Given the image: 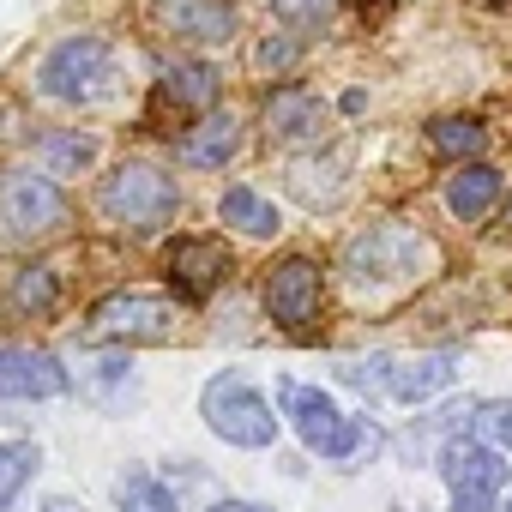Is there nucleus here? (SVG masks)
<instances>
[{
    "mask_svg": "<svg viewBox=\"0 0 512 512\" xmlns=\"http://www.w3.org/2000/svg\"><path fill=\"white\" fill-rule=\"evenodd\" d=\"M115 49L109 37L97 31H79V37H61L43 61H37V97L49 103H67V109H91L103 97H115Z\"/></svg>",
    "mask_w": 512,
    "mask_h": 512,
    "instance_id": "nucleus-1",
    "label": "nucleus"
},
{
    "mask_svg": "<svg viewBox=\"0 0 512 512\" xmlns=\"http://www.w3.org/2000/svg\"><path fill=\"white\" fill-rule=\"evenodd\" d=\"M97 211H103L115 229L157 235L163 223H175V211H181V187H175V175H163L157 163L127 157V163H115V169L103 175V187H97Z\"/></svg>",
    "mask_w": 512,
    "mask_h": 512,
    "instance_id": "nucleus-2",
    "label": "nucleus"
},
{
    "mask_svg": "<svg viewBox=\"0 0 512 512\" xmlns=\"http://www.w3.org/2000/svg\"><path fill=\"white\" fill-rule=\"evenodd\" d=\"M199 416L217 440L229 446H247V452H266L278 440V416L266 404V392L253 386L247 374H211L205 392H199Z\"/></svg>",
    "mask_w": 512,
    "mask_h": 512,
    "instance_id": "nucleus-3",
    "label": "nucleus"
},
{
    "mask_svg": "<svg viewBox=\"0 0 512 512\" xmlns=\"http://www.w3.org/2000/svg\"><path fill=\"white\" fill-rule=\"evenodd\" d=\"M73 223L67 193L37 169H0V241H49Z\"/></svg>",
    "mask_w": 512,
    "mask_h": 512,
    "instance_id": "nucleus-4",
    "label": "nucleus"
},
{
    "mask_svg": "<svg viewBox=\"0 0 512 512\" xmlns=\"http://www.w3.org/2000/svg\"><path fill=\"white\" fill-rule=\"evenodd\" d=\"M434 266V241L404 229V223H374L344 241V272L362 284H392V278H422Z\"/></svg>",
    "mask_w": 512,
    "mask_h": 512,
    "instance_id": "nucleus-5",
    "label": "nucleus"
},
{
    "mask_svg": "<svg viewBox=\"0 0 512 512\" xmlns=\"http://www.w3.org/2000/svg\"><path fill=\"white\" fill-rule=\"evenodd\" d=\"M278 404H284L290 428L302 434V446H308V452H320V458H356V452H362V440H368V422H362V416H344L320 386L284 380V386H278Z\"/></svg>",
    "mask_w": 512,
    "mask_h": 512,
    "instance_id": "nucleus-6",
    "label": "nucleus"
},
{
    "mask_svg": "<svg viewBox=\"0 0 512 512\" xmlns=\"http://www.w3.org/2000/svg\"><path fill=\"white\" fill-rule=\"evenodd\" d=\"M440 476H446V494H452V512H500V494H506V458L500 446L488 440H464L452 434L440 446Z\"/></svg>",
    "mask_w": 512,
    "mask_h": 512,
    "instance_id": "nucleus-7",
    "label": "nucleus"
},
{
    "mask_svg": "<svg viewBox=\"0 0 512 512\" xmlns=\"http://www.w3.org/2000/svg\"><path fill=\"white\" fill-rule=\"evenodd\" d=\"M175 302L169 296H139V290H127V296H109L97 314H91V344H103V338H127V344H163V338H175Z\"/></svg>",
    "mask_w": 512,
    "mask_h": 512,
    "instance_id": "nucleus-8",
    "label": "nucleus"
},
{
    "mask_svg": "<svg viewBox=\"0 0 512 512\" xmlns=\"http://www.w3.org/2000/svg\"><path fill=\"white\" fill-rule=\"evenodd\" d=\"M320 296H326V284H320V266L308 253H290V260H278L266 272V314L284 332H308L320 320Z\"/></svg>",
    "mask_w": 512,
    "mask_h": 512,
    "instance_id": "nucleus-9",
    "label": "nucleus"
},
{
    "mask_svg": "<svg viewBox=\"0 0 512 512\" xmlns=\"http://www.w3.org/2000/svg\"><path fill=\"white\" fill-rule=\"evenodd\" d=\"M151 19H157V31H169L181 43H205V49H223L241 31L235 0H151Z\"/></svg>",
    "mask_w": 512,
    "mask_h": 512,
    "instance_id": "nucleus-10",
    "label": "nucleus"
},
{
    "mask_svg": "<svg viewBox=\"0 0 512 512\" xmlns=\"http://www.w3.org/2000/svg\"><path fill=\"white\" fill-rule=\"evenodd\" d=\"M73 380L49 350L0 344V404H31V398H61Z\"/></svg>",
    "mask_w": 512,
    "mask_h": 512,
    "instance_id": "nucleus-11",
    "label": "nucleus"
},
{
    "mask_svg": "<svg viewBox=\"0 0 512 512\" xmlns=\"http://www.w3.org/2000/svg\"><path fill=\"white\" fill-rule=\"evenodd\" d=\"M229 272H235V260H229V247H223L217 235H181V241L169 247V284H175L187 302H205Z\"/></svg>",
    "mask_w": 512,
    "mask_h": 512,
    "instance_id": "nucleus-12",
    "label": "nucleus"
},
{
    "mask_svg": "<svg viewBox=\"0 0 512 512\" xmlns=\"http://www.w3.org/2000/svg\"><path fill=\"white\" fill-rule=\"evenodd\" d=\"M326 133V103L308 85H278L266 97V139L272 145H320Z\"/></svg>",
    "mask_w": 512,
    "mask_h": 512,
    "instance_id": "nucleus-13",
    "label": "nucleus"
},
{
    "mask_svg": "<svg viewBox=\"0 0 512 512\" xmlns=\"http://www.w3.org/2000/svg\"><path fill=\"white\" fill-rule=\"evenodd\" d=\"M217 73L205 67V61H169L163 67V79H157V115H205L211 103H217Z\"/></svg>",
    "mask_w": 512,
    "mask_h": 512,
    "instance_id": "nucleus-14",
    "label": "nucleus"
},
{
    "mask_svg": "<svg viewBox=\"0 0 512 512\" xmlns=\"http://www.w3.org/2000/svg\"><path fill=\"white\" fill-rule=\"evenodd\" d=\"M241 151V121L223 109V115H205L199 127H187L181 139H175V157L187 163V169H223L229 157Z\"/></svg>",
    "mask_w": 512,
    "mask_h": 512,
    "instance_id": "nucleus-15",
    "label": "nucleus"
},
{
    "mask_svg": "<svg viewBox=\"0 0 512 512\" xmlns=\"http://www.w3.org/2000/svg\"><path fill=\"white\" fill-rule=\"evenodd\" d=\"M500 169H488V163H464L458 175H446V211L452 217H464V223H476V217H488L494 205H500Z\"/></svg>",
    "mask_w": 512,
    "mask_h": 512,
    "instance_id": "nucleus-16",
    "label": "nucleus"
},
{
    "mask_svg": "<svg viewBox=\"0 0 512 512\" xmlns=\"http://www.w3.org/2000/svg\"><path fill=\"white\" fill-rule=\"evenodd\" d=\"M452 356H416V362H386V392L392 398H404V404H422V398H434V392H446L452 386Z\"/></svg>",
    "mask_w": 512,
    "mask_h": 512,
    "instance_id": "nucleus-17",
    "label": "nucleus"
},
{
    "mask_svg": "<svg viewBox=\"0 0 512 512\" xmlns=\"http://www.w3.org/2000/svg\"><path fill=\"white\" fill-rule=\"evenodd\" d=\"M55 302H61V278H55V266H19L13 272V284H7V308L19 314V320H49L55 314Z\"/></svg>",
    "mask_w": 512,
    "mask_h": 512,
    "instance_id": "nucleus-18",
    "label": "nucleus"
},
{
    "mask_svg": "<svg viewBox=\"0 0 512 512\" xmlns=\"http://www.w3.org/2000/svg\"><path fill=\"white\" fill-rule=\"evenodd\" d=\"M217 217H223V223H235L241 235H260V241L284 229V217H278V205H272L266 193H253V187H229V193L217 199Z\"/></svg>",
    "mask_w": 512,
    "mask_h": 512,
    "instance_id": "nucleus-19",
    "label": "nucleus"
},
{
    "mask_svg": "<svg viewBox=\"0 0 512 512\" xmlns=\"http://www.w3.org/2000/svg\"><path fill=\"white\" fill-rule=\"evenodd\" d=\"M115 506H121V512H181L175 488L157 482V476L139 470V464H127V470L115 476Z\"/></svg>",
    "mask_w": 512,
    "mask_h": 512,
    "instance_id": "nucleus-20",
    "label": "nucleus"
},
{
    "mask_svg": "<svg viewBox=\"0 0 512 512\" xmlns=\"http://www.w3.org/2000/svg\"><path fill=\"white\" fill-rule=\"evenodd\" d=\"M97 157V133H79V127H61V133H43V163L49 175H73Z\"/></svg>",
    "mask_w": 512,
    "mask_h": 512,
    "instance_id": "nucleus-21",
    "label": "nucleus"
},
{
    "mask_svg": "<svg viewBox=\"0 0 512 512\" xmlns=\"http://www.w3.org/2000/svg\"><path fill=\"white\" fill-rule=\"evenodd\" d=\"M37 464H43V452L31 440H0V506H13L25 494V482L37 476Z\"/></svg>",
    "mask_w": 512,
    "mask_h": 512,
    "instance_id": "nucleus-22",
    "label": "nucleus"
},
{
    "mask_svg": "<svg viewBox=\"0 0 512 512\" xmlns=\"http://www.w3.org/2000/svg\"><path fill=\"white\" fill-rule=\"evenodd\" d=\"M428 145H434L440 157H476V151L488 145V133H482L476 121H434V127H428Z\"/></svg>",
    "mask_w": 512,
    "mask_h": 512,
    "instance_id": "nucleus-23",
    "label": "nucleus"
},
{
    "mask_svg": "<svg viewBox=\"0 0 512 512\" xmlns=\"http://www.w3.org/2000/svg\"><path fill=\"white\" fill-rule=\"evenodd\" d=\"M470 434L500 446V452H512V398H482L476 416H470Z\"/></svg>",
    "mask_w": 512,
    "mask_h": 512,
    "instance_id": "nucleus-24",
    "label": "nucleus"
},
{
    "mask_svg": "<svg viewBox=\"0 0 512 512\" xmlns=\"http://www.w3.org/2000/svg\"><path fill=\"white\" fill-rule=\"evenodd\" d=\"M272 13H278L284 25H302V31H314V25H326V19L338 13V0H272Z\"/></svg>",
    "mask_w": 512,
    "mask_h": 512,
    "instance_id": "nucleus-25",
    "label": "nucleus"
},
{
    "mask_svg": "<svg viewBox=\"0 0 512 512\" xmlns=\"http://www.w3.org/2000/svg\"><path fill=\"white\" fill-rule=\"evenodd\" d=\"M296 43L290 37H260V43H253V67H260V73H290L296 67Z\"/></svg>",
    "mask_w": 512,
    "mask_h": 512,
    "instance_id": "nucleus-26",
    "label": "nucleus"
},
{
    "mask_svg": "<svg viewBox=\"0 0 512 512\" xmlns=\"http://www.w3.org/2000/svg\"><path fill=\"white\" fill-rule=\"evenodd\" d=\"M211 512H272V506H260V500H217Z\"/></svg>",
    "mask_w": 512,
    "mask_h": 512,
    "instance_id": "nucleus-27",
    "label": "nucleus"
},
{
    "mask_svg": "<svg viewBox=\"0 0 512 512\" xmlns=\"http://www.w3.org/2000/svg\"><path fill=\"white\" fill-rule=\"evenodd\" d=\"M500 512H512V494H506V500H500Z\"/></svg>",
    "mask_w": 512,
    "mask_h": 512,
    "instance_id": "nucleus-28",
    "label": "nucleus"
}]
</instances>
